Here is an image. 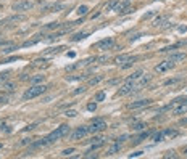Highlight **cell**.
I'll use <instances>...</instances> for the list:
<instances>
[{
  "mask_svg": "<svg viewBox=\"0 0 187 159\" xmlns=\"http://www.w3.org/2000/svg\"><path fill=\"white\" fill-rule=\"evenodd\" d=\"M121 149V141H116V143H113V145L108 148V151H106V154L108 156H111V154H115V153H118V151Z\"/></svg>",
  "mask_w": 187,
  "mask_h": 159,
  "instance_id": "cell-15",
  "label": "cell"
},
{
  "mask_svg": "<svg viewBox=\"0 0 187 159\" xmlns=\"http://www.w3.org/2000/svg\"><path fill=\"white\" fill-rule=\"evenodd\" d=\"M3 90H5V92H13L15 84H13V82H7V84H3Z\"/></svg>",
  "mask_w": 187,
  "mask_h": 159,
  "instance_id": "cell-26",
  "label": "cell"
},
{
  "mask_svg": "<svg viewBox=\"0 0 187 159\" xmlns=\"http://www.w3.org/2000/svg\"><path fill=\"white\" fill-rule=\"evenodd\" d=\"M179 124H181V125H187V117L181 119V121H179Z\"/></svg>",
  "mask_w": 187,
  "mask_h": 159,
  "instance_id": "cell-47",
  "label": "cell"
},
{
  "mask_svg": "<svg viewBox=\"0 0 187 159\" xmlns=\"http://www.w3.org/2000/svg\"><path fill=\"white\" fill-rule=\"evenodd\" d=\"M103 81V75H95V77H90L89 79V82H87V84H89L90 87H94V85H97L98 82H102Z\"/></svg>",
  "mask_w": 187,
  "mask_h": 159,
  "instance_id": "cell-22",
  "label": "cell"
},
{
  "mask_svg": "<svg viewBox=\"0 0 187 159\" xmlns=\"http://www.w3.org/2000/svg\"><path fill=\"white\" fill-rule=\"evenodd\" d=\"M139 37H140V34H136V35H132V37L129 39V40H131V42H134V40H137Z\"/></svg>",
  "mask_w": 187,
  "mask_h": 159,
  "instance_id": "cell-46",
  "label": "cell"
},
{
  "mask_svg": "<svg viewBox=\"0 0 187 159\" xmlns=\"http://www.w3.org/2000/svg\"><path fill=\"white\" fill-rule=\"evenodd\" d=\"M86 92V87H79V89H76L73 92V95H79V93H84Z\"/></svg>",
  "mask_w": 187,
  "mask_h": 159,
  "instance_id": "cell-38",
  "label": "cell"
},
{
  "mask_svg": "<svg viewBox=\"0 0 187 159\" xmlns=\"http://www.w3.org/2000/svg\"><path fill=\"white\" fill-rule=\"evenodd\" d=\"M150 137V132H142L140 135H139V137L136 138V140L132 141V145H137V143H140V141H144L145 138H149Z\"/></svg>",
  "mask_w": 187,
  "mask_h": 159,
  "instance_id": "cell-20",
  "label": "cell"
},
{
  "mask_svg": "<svg viewBox=\"0 0 187 159\" xmlns=\"http://www.w3.org/2000/svg\"><path fill=\"white\" fill-rule=\"evenodd\" d=\"M76 111H74V109H69V111H66V113H65V116H68V117H74V116H76Z\"/></svg>",
  "mask_w": 187,
  "mask_h": 159,
  "instance_id": "cell-37",
  "label": "cell"
},
{
  "mask_svg": "<svg viewBox=\"0 0 187 159\" xmlns=\"http://www.w3.org/2000/svg\"><path fill=\"white\" fill-rule=\"evenodd\" d=\"M8 75H10V71H5V73H0V82H5V81H8Z\"/></svg>",
  "mask_w": 187,
  "mask_h": 159,
  "instance_id": "cell-31",
  "label": "cell"
},
{
  "mask_svg": "<svg viewBox=\"0 0 187 159\" xmlns=\"http://www.w3.org/2000/svg\"><path fill=\"white\" fill-rule=\"evenodd\" d=\"M47 140H49V143H53V141H58L60 138H63V135H61V132H60V129H57V130H53L49 137H45Z\"/></svg>",
  "mask_w": 187,
  "mask_h": 159,
  "instance_id": "cell-10",
  "label": "cell"
},
{
  "mask_svg": "<svg viewBox=\"0 0 187 159\" xmlns=\"http://www.w3.org/2000/svg\"><path fill=\"white\" fill-rule=\"evenodd\" d=\"M97 61L98 63H105V61H108V56H100V58H97Z\"/></svg>",
  "mask_w": 187,
  "mask_h": 159,
  "instance_id": "cell-44",
  "label": "cell"
},
{
  "mask_svg": "<svg viewBox=\"0 0 187 159\" xmlns=\"http://www.w3.org/2000/svg\"><path fill=\"white\" fill-rule=\"evenodd\" d=\"M87 129H89V132H92V133L100 132V130L106 129V122L103 121V119H94L92 124H90V127H87Z\"/></svg>",
  "mask_w": 187,
  "mask_h": 159,
  "instance_id": "cell-3",
  "label": "cell"
},
{
  "mask_svg": "<svg viewBox=\"0 0 187 159\" xmlns=\"http://www.w3.org/2000/svg\"><path fill=\"white\" fill-rule=\"evenodd\" d=\"M163 133H165V137H169V138L177 137V130H174V129H166V130H163Z\"/></svg>",
  "mask_w": 187,
  "mask_h": 159,
  "instance_id": "cell-23",
  "label": "cell"
},
{
  "mask_svg": "<svg viewBox=\"0 0 187 159\" xmlns=\"http://www.w3.org/2000/svg\"><path fill=\"white\" fill-rule=\"evenodd\" d=\"M87 109H89V111H95V109H97V105H95V103H89V105H87Z\"/></svg>",
  "mask_w": 187,
  "mask_h": 159,
  "instance_id": "cell-40",
  "label": "cell"
},
{
  "mask_svg": "<svg viewBox=\"0 0 187 159\" xmlns=\"http://www.w3.org/2000/svg\"><path fill=\"white\" fill-rule=\"evenodd\" d=\"M129 3H131V0H123L121 3L118 2V5L115 7V10H113V11H116V13L119 15V13H121V11L124 10V8H128V7H129Z\"/></svg>",
  "mask_w": 187,
  "mask_h": 159,
  "instance_id": "cell-13",
  "label": "cell"
},
{
  "mask_svg": "<svg viewBox=\"0 0 187 159\" xmlns=\"http://www.w3.org/2000/svg\"><path fill=\"white\" fill-rule=\"evenodd\" d=\"M145 124L144 122H137V124H132V130H144L145 129Z\"/></svg>",
  "mask_w": 187,
  "mask_h": 159,
  "instance_id": "cell-28",
  "label": "cell"
},
{
  "mask_svg": "<svg viewBox=\"0 0 187 159\" xmlns=\"http://www.w3.org/2000/svg\"><path fill=\"white\" fill-rule=\"evenodd\" d=\"M187 56H186V53H173L169 56V61H173V63H179V61H184Z\"/></svg>",
  "mask_w": 187,
  "mask_h": 159,
  "instance_id": "cell-14",
  "label": "cell"
},
{
  "mask_svg": "<svg viewBox=\"0 0 187 159\" xmlns=\"http://www.w3.org/2000/svg\"><path fill=\"white\" fill-rule=\"evenodd\" d=\"M150 79H152V75H149V74H142L140 77L137 79V84L136 85H132V90H140V89H144V87L150 82Z\"/></svg>",
  "mask_w": 187,
  "mask_h": 159,
  "instance_id": "cell-4",
  "label": "cell"
},
{
  "mask_svg": "<svg viewBox=\"0 0 187 159\" xmlns=\"http://www.w3.org/2000/svg\"><path fill=\"white\" fill-rule=\"evenodd\" d=\"M181 81V77H174V79H168V81L165 82V85H174V84H177V82Z\"/></svg>",
  "mask_w": 187,
  "mask_h": 159,
  "instance_id": "cell-29",
  "label": "cell"
},
{
  "mask_svg": "<svg viewBox=\"0 0 187 159\" xmlns=\"http://www.w3.org/2000/svg\"><path fill=\"white\" fill-rule=\"evenodd\" d=\"M152 140H153L155 143L163 141V140H165V133H163V132H155V133L152 135Z\"/></svg>",
  "mask_w": 187,
  "mask_h": 159,
  "instance_id": "cell-21",
  "label": "cell"
},
{
  "mask_svg": "<svg viewBox=\"0 0 187 159\" xmlns=\"http://www.w3.org/2000/svg\"><path fill=\"white\" fill-rule=\"evenodd\" d=\"M0 24H2V23H0Z\"/></svg>",
  "mask_w": 187,
  "mask_h": 159,
  "instance_id": "cell-51",
  "label": "cell"
},
{
  "mask_svg": "<svg viewBox=\"0 0 187 159\" xmlns=\"http://www.w3.org/2000/svg\"><path fill=\"white\" fill-rule=\"evenodd\" d=\"M142 153H144V151H136V153H132L129 158H137V156H142Z\"/></svg>",
  "mask_w": 187,
  "mask_h": 159,
  "instance_id": "cell-43",
  "label": "cell"
},
{
  "mask_svg": "<svg viewBox=\"0 0 187 159\" xmlns=\"http://www.w3.org/2000/svg\"><path fill=\"white\" fill-rule=\"evenodd\" d=\"M33 7H34V2H31V0H19V2L11 5V10L13 11H27V10L33 8Z\"/></svg>",
  "mask_w": 187,
  "mask_h": 159,
  "instance_id": "cell-2",
  "label": "cell"
},
{
  "mask_svg": "<svg viewBox=\"0 0 187 159\" xmlns=\"http://www.w3.org/2000/svg\"><path fill=\"white\" fill-rule=\"evenodd\" d=\"M103 140H105V138H102V137H94L90 141L92 143H103Z\"/></svg>",
  "mask_w": 187,
  "mask_h": 159,
  "instance_id": "cell-39",
  "label": "cell"
},
{
  "mask_svg": "<svg viewBox=\"0 0 187 159\" xmlns=\"http://www.w3.org/2000/svg\"><path fill=\"white\" fill-rule=\"evenodd\" d=\"M118 2H119V0H110V2L106 3L105 10H106V11H113V10H115V7L118 5Z\"/></svg>",
  "mask_w": 187,
  "mask_h": 159,
  "instance_id": "cell-24",
  "label": "cell"
},
{
  "mask_svg": "<svg viewBox=\"0 0 187 159\" xmlns=\"http://www.w3.org/2000/svg\"><path fill=\"white\" fill-rule=\"evenodd\" d=\"M152 100H139V101H132L129 105V109H140V108H145V106H149Z\"/></svg>",
  "mask_w": 187,
  "mask_h": 159,
  "instance_id": "cell-9",
  "label": "cell"
},
{
  "mask_svg": "<svg viewBox=\"0 0 187 159\" xmlns=\"http://www.w3.org/2000/svg\"><path fill=\"white\" fill-rule=\"evenodd\" d=\"M41 37H44L42 34H37L34 39H31V40H26L24 43H23V47H31V45H34V43H37L39 40H41Z\"/></svg>",
  "mask_w": 187,
  "mask_h": 159,
  "instance_id": "cell-18",
  "label": "cell"
},
{
  "mask_svg": "<svg viewBox=\"0 0 187 159\" xmlns=\"http://www.w3.org/2000/svg\"><path fill=\"white\" fill-rule=\"evenodd\" d=\"M87 11H89V7L82 5V7H79V8H78V15H79V16H81V15H86Z\"/></svg>",
  "mask_w": 187,
  "mask_h": 159,
  "instance_id": "cell-30",
  "label": "cell"
},
{
  "mask_svg": "<svg viewBox=\"0 0 187 159\" xmlns=\"http://www.w3.org/2000/svg\"><path fill=\"white\" fill-rule=\"evenodd\" d=\"M47 90V87L45 85H33L31 89H27L26 92H24V95H23V100H33V98H35V97H39V95H42L44 92Z\"/></svg>",
  "mask_w": 187,
  "mask_h": 159,
  "instance_id": "cell-1",
  "label": "cell"
},
{
  "mask_svg": "<svg viewBox=\"0 0 187 159\" xmlns=\"http://www.w3.org/2000/svg\"><path fill=\"white\" fill-rule=\"evenodd\" d=\"M113 43H115L113 37H106V39H103V40L98 42L95 47H97L98 50H108V48H111V47H113Z\"/></svg>",
  "mask_w": 187,
  "mask_h": 159,
  "instance_id": "cell-8",
  "label": "cell"
},
{
  "mask_svg": "<svg viewBox=\"0 0 187 159\" xmlns=\"http://www.w3.org/2000/svg\"><path fill=\"white\" fill-rule=\"evenodd\" d=\"M7 101H8L7 95H0V103H7Z\"/></svg>",
  "mask_w": 187,
  "mask_h": 159,
  "instance_id": "cell-45",
  "label": "cell"
},
{
  "mask_svg": "<svg viewBox=\"0 0 187 159\" xmlns=\"http://www.w3.org/2000/svg\"><path fill=\"white\" fill-rule=\"evenodd\" d=\"M2 148H3V145H2V143H0V149H2Z\"/></svg>",
  "mask_w": 187,
  "mask_h": 159,
  "instance_id": "cell-50",
  "label": "cell"
},
{
  "mask_svg": "<svg viewBox=\"0 0 187 159\" xmlns=\"http://www.w3.org/2000/svg\"><path fill=\"white\" fill-rule=\"evenodd\" d=\"M174 114H186L187 113V103H182L181 101V105L179 106H174Z\"/></svg>",
  "mask_w": 187,
  "mask_h": 159,
  "instance_id": "cell-16",
  "label": "cell"
},
{
  "mask_svg": "<svg viewBox=\"0 0 187 159\" xmlns=\"http://www.w3.org/2000/svg\"><path fill=\"white\" fill-rule=\"evenodd\" d=\"M86 37H87V32H81V34H76V35H74L73 40H74V42H76V40H82V39H86Z\"/></svg>",
  "mask_w": 187,
  "mask_h": 159,
  "instance_id": "cell-32",
  "label": "cell"
},
{
  "mask_svg": "<svg viewBox=\"0 0 187 159\" xmlns=\"http://www.w3.org/2000/svg\"><path fill=\"white\" fill-rule=\"evenodd\" d=\"M182 151H184V154H187V146H184V148H182Z\"/></svg>",
  "mask_w": 187,
  "mask_h": 159,
  "instance_id": "cell-49",
  "label": "cell"
},
{
  "mask_svg": "<svg viewBox=\"0 0 187 159\" xmlns=\"http://www.w3.org/2000/svg\"><path fill=\"white\" fill-rule=\"evenodd\" d=\"M44 81H45V75H34V77L31 79V82H33L34 85H37V84H42Z\"/></svg>",
  "mask_w": 187,
  "mask_h": 159,
  "instance_id": "cell-25",
  "label": "cell"
},
{
  "mask_svg": "<svg viewBox=\"0 0 187 159\" xmlns=\"http://www.w3.org/2000/svg\"><path fill=\"white\" fill-rule=\"evenodd\" d=\"M60 26H61L60 23H50V24H47L45 27H44V29H58Z\"/></svg>",
  "mask_w": 187,
  "mask_h": 159,
  "instance_id": "cell-33",
  "label": "cell"
},
{
  "mask_svg": "<svg viewBox=\"0 0 187 159\" xmlns=\"http://www.w3.org/2000/svg\"><path fill=\"white\" fill-rule=\"evenodd\" d=\"M155 15V11H150V13H147V15H144V16H142V19H149V18H152Z\"/></svg>",
  "mask_w": 187,
  "mask_h": 159,
  "instance_id": "cell-42",
  "label": "cell"
},
{
  "mask_svg": "<svg viewBox=\"0 0 187 159\" xmlns=\"http://www.w3.org/2000/svg\"><path fill=\"white\" fill-rule=\"evenodd\" d=\"M168 24V16H157L153 21V26L155 27H163Z\"/></svg>",
  "mask_w": 187,
  "mask_h": 159,
  "instance_id": "cell-12",
  "label": "cell"
},
{
  "mask_svg": "<svg viewBox=\"0 0 187 159\" xmlns=\"http://www.w3.org/2000/svg\"><path fill=\"white\" fill-rule=\"evenodd\" d=\"M33 129H35V124H31V125L24 127V130H33Z\"/></svg>",
  "mask_w": 187,
  "mask_h": 159,
  "instance_id": "cell-48",
  "label": "cell"
},
{
  "mask_svg": "<svg viewBox=\"0 0 187 159\" xmlns=\"http://www.w3.org/2000/svg\"><path fill=\"white\" fill-rule=\"evenodd\" d=\"M129 58H131V55H119V56L115 58V63H116V64H124Z\"/></svg>",
  "mask_w": 187,
  "mask_h": 159,
  "instance_id": "cell-19",
  "label": "cell"
},
{
  "mask_svg": "<svg viewBox=\"0 0 187 159\" xmlns=\"http://www.w3.org/2000/svg\"><path fill=\"white\" fill-rule=\"evenodd\" d=\"M23 19V16H11V18H8L7 21H21Z\"/></svg>",
  "mask_w": 187,
  "mask_h": 159,
  "instance_id": "cell-41",
  "label": "cell"
},
{
  "mask_svg": "<svg viewBox=\"0 0 187 159\" xmlns=\"http://www.w3.org/2000/svg\"><path fill=\"white\" fill-rule=\"evenodd\" d=\"M131 92H132V84H131V82H126V84L118 90V95H119V97H123V95H128Z\"/></svg>",
  "mask_w": 187,
  "mask_h": 159,
  "instance_id": "cell-11",
  "label": "cell"
},
{
  "mask_svg": "<svg viewBox=\"0 0 187 159\" xmlns=\"http://www.w3.org/2000/svg\"><path fill=\"white\" fill-rule=\"evenodd\" d=\"M174 67V63L173 61H163V63H158L157 66H155V73H166L168 69H173Z\"/></svg>",
  "mask_w": 187,
  "mask_h": 159,
  "instance_id": "cell-6",
  "label": "cell"
},
{
  "mask_svg": "<svg viewBox=\"0 0 187 159\" xmlns=\"http://www.w3.org/2000/svg\"><path fill=\"white\" fill-rule=\"evenodd\" d=\"M61 50H65V47H57V48H49L47 53H60Z\"/></svg>",
  "mask_w": 187,
  "mask_h": 159,
  "instance_id": "cell-34",
  "label": "cell"
},
{
  "mask_svg": "<svg viewBox=\"0 0 187 159\" xmlns=\"http://www.w3.org/2000/svg\"><path fill=\"white\" fill-rule=\"evenodd\" d=\"M74 153V148H68V149H63L61 151V156H69V154Z\"/></svg>",
  "mask_w": 187,
  "mask_h": 159,
  "instance_id": "cell-35",
  "label": "cell"
},
{
  "mask_svg": "<svg viewBox=\"0 0 187 159\" xmlns=\"http://www.w3.org/2000/svg\"><path fill=\"white\" fill-rule=\"evenodd\" d=\"M163 158H176V153H174V151H166V153L163 154Z\"/></svg>",
  "mask_w": 187,
  "mask_h": 159,
  "instance_id": "cell-36",
  "label": "cell"
},
{
  "mask_svg": "<svg viewBox=\"0 0 187 159\" xmlns=\"http://www.w3.org/2000/svg\"><path fill=\"white\" fill-rule=\"evenodd\" d=\"M89 133V129L87 127H78L73 133H71V140H79V138H84L86 135Z\"/></svg>",
  "mask_w": 187,
  "mask_h": 159,
  "instance_id": "cell-7",
  "label": "cell"
},
{
  "mask_svg": "<svg viewBox=\"0 0 187 159\" xmlns=\"http://www.w3.org/2000/svg\"><path fill=\"white\" fill-rule=\"evenodd\" d=\"M105 97H106L105 92H97V93H95V98H94V100H95V101H103V100H105Z\"/></svg>",
  "mask_w": 187,
  "mask_h": 159,
  "instance_id": "cell-27",
  "label": "cell"
},
{
  "mask_svg": "<svg viewBox=\"0 0 187 159\" xmlns=\"http://www.w3.org/2000/svg\"><path fill=\"white\" fill-rule=\"evenodd\" d=\"M142 74H144V71H142V69H139V71H136V73H132V74H131L129 77L126 79V82H131V84H132V82H136L137 79L142 75Z\"/></svg>",
  "mask_w": 187,
  "mask_h": 159,
  "instance_id": "cell-17",
  "label": "cell"
},
{
  "mask_svg": "<svg viewBox=\"0 0 187 159\" xmlns=\"http://www.w3.org/2000/svg\"><path fill=\"white\" fill-rule=\"evenodd\" d=\"M65 3H50V5H45L42 7V13H50V11H61L63 8H65Z\"/></svg>",
  "mask_w": 187,
  "mask_h": 159,
  "instance_id": "cell-5",
  "label": "cell"
}]
</instances>
